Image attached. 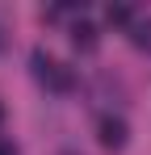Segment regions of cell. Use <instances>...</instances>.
I'll use <instances>...</instances> for the list:
<instances>
[{
  "instance_id": "obj_1",
  "label": "cell",
  "mask_w": 151,
  "mask_h": 155,
  "mask_svg": "<svg viewBox=\"0 0 151 155\" xmlns=\"http://www.w3.org/2000/svg\"><path fill=\"white\" fill-rule=\"evenodd\" d=\"M34 76L42 80L46 88H55V92H67L76 80H72V71L59 63V59H50L46 51H34Z\"/></svg>"
},
{
  "instance_id": "obj_2",
  "label": "cell",
  "mask_w": 151,
  "mask_h": 155,
  "mask_svg": "<svg viewBox=\"0 0 151 155\" xmlns=\"http://www.w3.org/2000/svg\"><path fill=\"white\" fill-rule=\"evenodd\" d=\"M126 134H130L126 122H122V117H113V113H105V117L97 122V138H101L105 151H122V147H126Z\"/></svg>"
},
{
  "instance_id": "obj_3",
  "label": "cell",
  "mask_w": 151,
  "mask_h": 155,
  "mask_svg": "<svg viewBox=\"0 0 151 155\" xmlns=\"http://www.w3.org/2000/svg\"><path fill=\"white\" fill-rule=\"evenodd\" d=\"M72 42L80 46V51H92V46H97V29L88 25V21H76L72 25Z\"/></svg>"
},
{
  "instance_id": "obj_4",
  "label": "cell",
  "mask_w": 151,
  "mask_h": 155,
  "mask_svg": "<svg viewBox=\"0 0 151 155\" xmlns=\"http://www.w3.org/2000/svg\"><path fill=\"white\" fill-rule=\"evenodd\" d=\"M130 42H134L139 51H151V21H134V25H130Z\"/></svg>"
},
{
  "instance_id": "obj_5",
  "label": "cell",
  "mask_w": 151,
  "mask_h": 155,
  "mask_svg": "<svg viewBox=\"0 0 151 155\" xmlns=\"http://www.w3.org/2000/svg\"><path fill=\"white\" fill-rule=\"evenodd\" d=\"M105 21H109V25H134V13H130L126 4H109V8H105Z\"/></svg>"
},
{
  "instance_id": "obj_6",
  "label": "cell",
  "mask_w": 151,
  "mask_h": 155,
  "mask_svg": "<svg viewBox=\"0 0 151 155\" xmlns=\"http://www.w3.org/2000/svg\"><path fill=\"white\" fill-rule=\"evenodd\" d=\"M0 155H17V151H13V147H8V143H0Z\"/></svg>"
}]
</instances>
